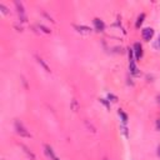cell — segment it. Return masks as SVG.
Here are the masks:
<instances>
[{
	"label": "cell",
	"instance_id": "cell-1",
	"mask_svg": "<svg viewBox=\"0 0 160 160\" xmlns=\"http://www.w3.org/2000/svg\"><path fill=\"white\" fill-rule=\"evenodd\" d=\"M15 129H16V133H18L19 135L26 136V138H29V136H30V134L25 130V128L23 127V124L20 123V121H15Z\"/></svg>",
	"mask_w": 160,
	"mask_h": 160
},
{
	"label": "cell",
	"instance_id": "cell-4",
	"mask_svg": "<svg viewBox=\"0 0 160 160\" xmlns=\"http://www.w3.org/2000/svg\"><path fill=\"white\" fill-rule=\"evenodd\" d=\"M94 25H95V29L98 31H103L104 29H105V24H104V22L100 19H98V18L94 19Z\"/></svg>",
	"mask_w": 160,
	"mask_h": 160
},
{
	"label": "cell",
	"instance_id": "cell-7",
	"mask_svg": "<svg viewBox=\"0 0 160 160\" xmlns=\"http://www.w3.org/2000/svg\"><path fill=\"white\" fill-rule=\"evenodd\" d=\"M144 19H145V14H141V15L138 18V22H136L135 26H136V28H140V25H141L143 22H144Z\"/></svg>",
	"mask_w": 160,
	"mask_h": 160
},
{
	"label": "cell",
	"instance_id": "cell-8",
	"mask_svg": "<svg viewBox=\"0 0 160 160\" xmlns=\"http://www.w3.org/2000/svg\"><path fill=\"white\" fill-rule=\"evenodd\" d=\"M119 115L121 116V119H123V123H124V124H127V121H128V115L125 114L123 110H119Z\"/></svg>",
	"mask_w": 160,
	"mask_h": 160
},
{
	"label": "cell",
	"instance_id": "cell-2",
	"mask_svg": "<svg viewBox=\"0 0 160 160\" xmlns=\"http://www.w3.org/2000/svg\"><path fill=\"white\" fill-rule=\"evenodd\" d=\"M134 54H135V58L138 60H140L143 58V46L140 45V43H135L134 44V49H133Z\"/></svg>",
	"mask_w": 160,
	"mask_h": 160
},
{
	"label": "cell",
	"instance_id": "cell-11",
	"mask_svg": "<svg viewBox=\"0 0 160 160\" xmlns=\"http://www.w3.org/2000/svg\"><path fill=\"white\" fill-rule=\"evenodd\" d=\"M100 101H101V103H103V104H104V105H105L106 108H109V105H108V103L105 101V99H100Z\"/></svg>",
	"mask_w": 160,
	"mask_h": 160
},
{
	"label": "cell",
	"instance_id": "cell-5",
	"mask_svg": "<svg viewBox=\"0 0 160 160\" xmlns=\"http://www.w3.org/2000/svg\"><path fill=\"white\" fill-rule=\"evenodd\" d=\"M129 65H130V73L133 75H139V69L135 65V60L129 61Z\"/></svg>",
	"mask_w": 160,
	"mask_h": 160
},
{
	"label": "cell",
	"instance_id": "cell-3",
	"mask_svg": "<svg viewBox=\"0 0 160 160\" xmlns=\"http://www.w3.org/2000/svg\"><path fill=\"white\" fill-rule=\"evenodd\" d=\"M153 36H154V30H153L151 28H145V29H143V39L145 41H149Z\"/></svg>",
	"mask_w": 160,
	"mask_h": 160
},
{
	"label": "cell",
	"instance_id": "cell-6",
	"mask_svg": "<svg viewBox=\"0 0 160 160\" xmlns=\"http://www.w3.org/2000/svg\"><path fill=\"white\" fill-rule=\"evenodd\" d=\"M45 149H46V154L49 155V156H50L53 160H55V159H57V156L54 155V153H53V150H51V148L49 147V145H46V147H45Z\"/></svg>",
	"mask_w": 160,
	"mask_h": 160
},
{
	"label": "cell",
	"instance_id": "cell-13",
	"mask_svg": "<svg viewBox=\"0 0 160 160\" xmlns=\"http://www.w3.org/2000/svg\"><path fill=\"white\" fill-rule=\"evenodd\" d=\"M156 44H158V46H159V49H160V38L158 39V43H156Z\"/></svg>",
	"mask_w": 160,
	"mask_h": 160
},
{
	"label": "cell",
	"instance_id": "cell-9",
	"mask_svg": "<svg viewBox=\"0 0 160 160\" xmlns=\"http://www.w3.org/2000/svg\"><path fill=\"white\" fill-rule=\"evenodd\" d=\"M78 29H79L80 33H85V34L90 33V29H89V28H86V26H80V28H78Z\"/></svg>",
	"mask_w": 160,
	"mask_h": 160
},
{
	"label": "cell",
	"instance_id": "cell-10",
	"mask_svg": "<svg viewBox=\"0 0 160 160\" xmlns=\"http://www.w3.org/2000/svg\"><path fill=\"white\" fill-rule=\"evenodd\" d=\"M38 60H39V63H40V64H41V65H43V66L45 68V70H46V71H50V69H49V68H48V66L45 65V63H44L43 60H41V59H38Z\"/></svg>",
	"mask_w": 160,
	"mask_h": 160
},
{
	"label": "cell",
	"instance_id": "cell-14",
	"mask_svg": "<svg viewBox=\"0 0 160 160\" xmlns=\"http://www.w3.org/2000/svg\"><path fill=\"white\" fill-rule=\"evenodd\" d=\"M158 104H159V105H160V95L158 96Z\"/></svg>",
	"mask_w": 160,
	"mask_h": 160
},
{
	"label": "cell",
	"instance_id": "cell-12",
	"mask_svg": "<svg viewBox=\"0 0 160 160\" xmlns=\"http://www.w3.org/2000/svg\"><path fill=\"white\" fill-rule=\"evenodd\" d=\"M156 128H158V130H160V120L156 121Z\"/></svg>",
	"mask_w": 160,
	"mask_h": 160
},
{
	"label": "cell",
	"instance_id": "cell-15",
	"mask_svg": "<svg viewBox=\"0 0 160 160\" xmlns=\"http://www.w3.org/2000/svg\"><path fill=\"white\" fill-rule=\"evenodd\" d=\"M158 155H159V156H160V147H159V148H158Z\"/></svg>",
	"mask_w": 160,
	"mask_h": 160
}]
</instances>
